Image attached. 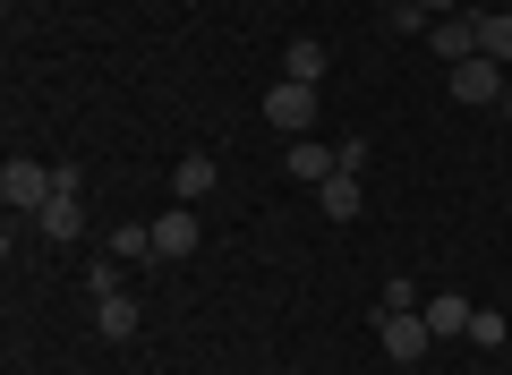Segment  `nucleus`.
Masks as SVG:
<instances>
[{
  "mask_svg": "<svg viewBox=\"0 0 512 375\" xmlns=\"http://www.w3.org/2000/svg\"><path fill=\"white\" fill-rule=\"evenodd\" d=\"M0 205H9V222H35L43 205H52V171H43V162H26V154H9L0 162Z\"/></svg>",
  "mask_w": 512,
  "mask_h": 375,
  "instance_id": "obj_1",
  "label": "nucleus"
},
{
  "mask_svg": "<svg viewBox=\"0 0 512 375\" xmlns=\"http://www.w3.org/2000/svg\"><path fill=\"white\" fill-rule=\"evenodd\" d=\"M504 60H487V52H470V60H453V103H470V111H504Z\"/></svg>",
  "mask_w": 512,
  "mask_h": 375,
  "instance_id": "obj_2",
  "label": "nucleus"
},
{
  "mask_svg": "<svg viewBox=\"0 0 512 375\" xmlns=\"http://www.w3.org/2000/svg\"><path fill=\"white\" fill-rule=\"evenodd\" d=\"M376 341H384L393 367H419L427 341H436V333H427V307H402V316H384V307H376Z\"/></svg>",
  "mask_w": 512,
  "mask_h": 375,
  "instance_id": "obj_3",
  "label": "nucleus"
},
{
  "mask_svg": "<svg viewBox=\"0 0 512 375\" xmlns=\"http://www.w3.org/2000/svg\"><path fill=\"white\" fill-rule=\"evenodd\" d=\"M77 188H86L77 171H52V205L35 214V231H43V239H77V231H86V205H77Z\"/></svg>",
  "mask_w": 512,
  "mask_h": 375,
  "instance_id": "obj_4",
  "label": "nucleus"
},
{
  "mask_svg": "<svg viewBox=\"0 0 512 375\" xmlns=\"http://www.w3.org/2000/svg\"><path fill=\"white\" fill-rule=\"evenodd\" d=\"M146 231H154V265H180V256H197V205H171Z\"/></svg>",
  "mask_w": 512,
  "mask_h": 375,
  "instance_id": "obj_5",
  "label": "nucleus"
},
{
  "mask_svg": "<svg viewBox=\"0 0 512 375\" xmlns=\"http://www.w3.org/2000/svg\"><path fill=\"white\" fill-rule=\"evenodd\" d=\"M265 120H274L282 137H308V120H316V86H299V77H282V86L265 94Z\"/></svg>",
  "mask_w": 512,
  "mask_h": 375,
  "instance_id": "obj_6",
  "label": "nucleus"
},
{
  "mask_svg": "<svg viewBox=\"0 0 512 375\" xmlns=\"http://www.w3.org/2000/svg\"><path fill=\"white\" fill-rule=\"evenodd\" d=\"M316 205H325V222H359V214H367V188H359V171H333V179H316Z\"/></svg>",
  "mask_w": 512,
  "mask_h": 375,
  "instance_id": "obj_7",
  "label": "nucleus"
},
{
  "mask_svg": "<svg viewBox=\"0 0 512 375\" xmlns=\"http://www.w3.org/2000/svg\"><path fill=\"white\" fill-rule=\"evenodd\" d=\"M282 171H291V179H308V188H316V179H333V171H342V145L291 137V154H282Z\"/></svg>",
  "mask_w": 512,
  "mask_h": 375,
  "instance_id": "obj_8",
  "label": "nucleus"
},
{
  "mask_svg": "<svg viewBox=\"0 0 512 375\" xmlns=\"http://www.w3.org/2000/svg\"><path fill=\"white\" fill-rule=\"evenodd\" d=\"M222 188V171H214V154H180V171H171V197L180 205H205Z\"/></svg>",
  "mask_w": 512,
  "mask_h": 375,
  "instance_id": "obj_9",
  "label": "nucleus"
},
{
  "mask_svg": "<svg viewBox=\"0 0 512 375\" xmlns=\"http://www.w3.org/2000/svg\"><path fill=\"white\" fill-rule=\"evenodd\" d=\"M137 324H146V316H137V299H128V290L94 299V333H103V341H137Z\"/></svg>",
  "mask_w": 512,
  "mask_h": 375,
  "instance_id": "obj_10",
  "label": "nucleus"
},
{
  "mask_svg": "<svg viewBox=\"0 0 512 375\" xmlns=\"http://www.w3.org/2000/svg\"><path fill=\"white\" fill-rule=\"evenodd\" d=\"M470 316H478V307L461 299V290H436V299H427V333H436V341H453V333H470Z\"/></svg>",
  "mask_w": 512,
  "mask_h": 375,
  "instance_id": "obj_11",
  "label": "nucleus"
},
{
  "mask_svg": "<svg viewBox=\"0 0 512 375\" xmlns=\"http://www.w3.org/2000/svg\"><path fill=\"white\" fill-rule=\"evenodd\" d=\"M427 52L470 60V52H478V18H436V26H427Z\"/></svg>",
  "mask_w": 512,
  "mask_h": 375,
  "instance_id": "obj_12",
  "label": "nucleus"
},
{
  "mask_svg": "<svg viewBox=\"0 0 512 375\" xmlns=\"http://www.w3.org/2000/svg\"><path fill=\"white\" fill-rule=\"evenodd\" d=\"M325 69H333L325 43H291V52H282V77H299V86H325Z\"/></svg>",
  "mask_w": 512,
  "mask_h": 375,
  "instance_id": "obj_13",
  "label": "nucleus"
},
{
  "mask_svg": "<svg viewBox=\"0 0 512 375\" xmlns=\"http://www.w3.org/2000/svg\"><path fill=\"white\" fill-rule=\"evenodd\" d=\"M478 52H487V60H512V9H478Z\"/></svg>",
  "mask_w": 512,
  "mask_h": 375,
  "instance_id": "obj_14",
  "label": "nucleus"
},
{
  "mask_svg": "<svg viewBox=\"0 0 512 375\" xmlns=\"http://www.w3.org/2000/svg\"><path fill=\"white\" fill-rule=\"evenodd\" d=\"M86 290H94V299H111V290H120V256H94V265H86Z\"/></svg>",
  "mask_w": 512,
  "mask_h": 375,
  "instance_id": "obj_15",
  "label": "nucleus"
},
{
  "mask_svg": "<svg viewBox=\"0 0 512 375\" xmlns=\"http://www.w3.org/2000/svg\"><path fill=\"white\" fill-rule=\"evenodd\" d=\"M470 341H478V350H504V316H495V307H478V316H470Z\"/></svg>",
  "mask_w": 512,
  "mask_h": 375,
  "instance_id": "obj_16",
  "label": "nucleus"
},
{
  "mask_svg": "<svg viewBox=\"0 0 512 375\" xmlns=\"http://www.w3.org/2000/svg\"><path fill=\"white\" fill-rule=\"evenodd\" d=\"M402 307H419V282H410V273H393V282H384V316H402Z\"/></svg>",
  "mask_w": 512,
  "mask_h": 375,
  "instance_id": "obj_17",
  "label": "nucleus"
},
{
  "mask_svg": "<svg viewBox=\"0 0 512 375\" xmlns=\"http://www.w3.org/2000/svg\"><path fill=\"white\" fill-rule=\"evenodd\" d=\"M384 26H393V35H427V18H419V0H402V9H384Z\"/></svg>",
  "mask_w": 512,
  "mask_h": 375,
  "instance_id": "obj_18",
  "label": "nucleus"
},
{
  "mask_svg": "<svg viewBox=\"0 0 512 375\" xmlns=\"http://www.w3.org/2000/svg\"><path fill=\"white\" fill-rule=\"evenodd\" d=\"M419 18L436 26V18H461V0H419Z\"/></svg>",
  "mask_w": 512,
  "mask_h": 375,
  "instance_id": "obj_19",
  "label": "nucleus"
},
{
  "mask_svg": "<svg viewBox=\"0 0 512 375\" xmlns=\"http://www.w3.org/2000/svg\"><path fill=\"white\" fill-rule=\"evenodd\" d=\"M376 9H402V0H376Z\"/></svg>",
  "mask_w": 512,
  "mask_h": 375,
  "instance_id": "obj_20",
  "label": "nucleus"
}]
</instances>
